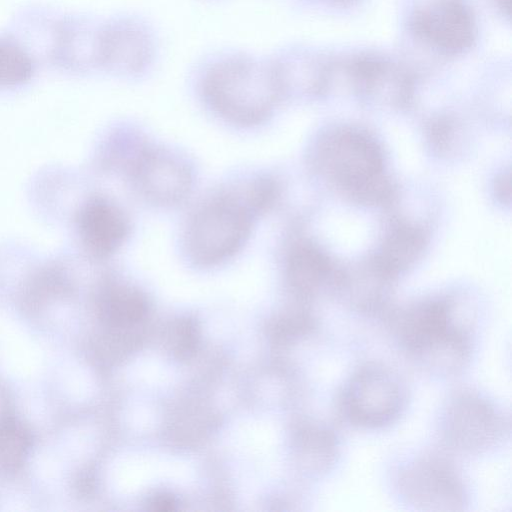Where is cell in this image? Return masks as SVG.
I'll return each instance as SVG.
<instances>
[{
    "mask_svg": "<svg viewBox=\"0 0 512 512\" xmlns=\"http://www.w3.org/2000/svg\"><path fill=\"white\" fill-rule=\"evenodd\" d=\"M288 280L299 293H312L321 282V269L307 248H298L290 256L287 267Z\"/></svg>",
    "mask_w": 512,
    "mask_h": 512,
    "instance_id": "obj_14",
    "label": "cell"
},
{
    "mask_svg": "<svg viewBox=\"0 0 512 512\" xmlns=\"http://www.w3.org/2000/svg\"><path fill=\"white\" fill-rule=\"evenodd\" d=\"M395 486L401 499L418 510L460 511L468 502L460 473L438 453L423 454L403 465Z\"/></svg>",
    "mask_w": 512,
    "mask_h": 512,
    "instance_id": "obj_5",
    "label": "cell"
},
{
    "mask_svg": "<svg viewBox=\"0 0 512 512\" xmlns=\"http://www.w3.org/2000/svg\"><path fill=\"white\" fill-rule=\"evenodd\" d=\"M99 58L119 71L135 72L143 68L150 55L146 33L133 23H120L99 39Z\"/></svg>",
    "mask_w": 512,
    "mask_h": 512,
    "instance_id": "obj_9",
    "label": "cell"
},
{
    "mask_svg": "<svg viewBox=\"0 0 512 512\" xmlns=\"http://www.w3.org/2000/svg\"><path fill=\"white\" fill-rule=\"evenodd\" d=\"M251 216L238 197H221L204 205L188 227L186 245L190 258L202 266L229 259L246 241Z\"/></svg>",
    "mask_w": 512,
    "mask_h": 512,
    "instance_id": "obj_4",
    "label": "cell"
},
{
    "mask_svg": "<svg viewBox=\"0 0 512 512\" xmlns=\"http://www.w3.org/2000/svg\"><path fill=\"white\" fill-rule=\"evenodd\" d=\"M388 326L410 357L452 331L467 327L455 319L452 305L444 300L419 302L396 311L390 315Z\"/></svg>",
    "mask_w": 512,
    "mask_h": 512,
    "instance_id": "obj_6",
    "label": "cell"
},
{
    "mask_svg": "<svg viewBox=\"0 0 512 512\" xmlns=\"http://www.w3.org/2000/svg\"><path fill=\"white\" fill-rule=\"evenodd\" d=\"M438 9L427 17L428 29L436 34L445 45L462 46L470 36V23L467 12L456 1L441 3ZM430 32V33H432Z\"/></svg>",
    "mask_w": 512,
    "mask_h": 512,
    "instance_id": "obj_13",
    "label": "cell"
},
{
    "mask_svg": "<svg viewBox=\"0 0 512 512\" xmlns=\"http://www.w3.org/2000/svg\"><path fill=\"white\" fill-rule=\"evenodd\" d=\"M149 507L153 511L168 512L175 509L176 500L169 494H158L149 501Z\"/></svg>",
    "mask_w": 512,
    "mask_h": 512,
    "instance_id": "obj_16",
    "label": "cell"
},
{
    "mask_svg": "<svg viewBox=\"0 0 512 512\" xmlns=\"http://www.w3.org/2000/svg\"><path fill=\"white\" fill-rule=\"evenodd\" d=\"M78 230L86 251L94 258L103 259L115 253L129 233L124 213L109 200L95 197L82 208Z\"/></svg>",
    "mask_w": 512,
    "mask_h": 512,
    "instance_id": "obj_8",
    "label": "cell"
},
{
    "mask_svg": "<svg viewBox=\"0 0 512 512\" xmlns=\"http://www.w3.org/2000/svg\"><path fill=\"white\" fill-rule=\"evenodd\" d=\"M132 177L139 192L150 202L159 205L181 202L192 185L188 166L162 150L142 152L134 161Z\"/></svg>",
    "mask_w": 512,
    "mask_h": 512,
    "instance_id": "obj_7",
    "label": "cell"
},
{
    "mask_svg": "<svg viewBox=\"0 0 512 512\" xmlns=\"http://www.w3.org/2000/svg\"><path fill=\"white\" fill-rule=\"evenodd\" d=\"M510 431L502 410L483 394L459 389L446 400L440 416V435L452 451L480 455L498 447Z\"/></svg>",
    "mask_w": 512,
    "mask_h": 512,
    "instance_id": "obj_3",
    "label": "cell"
},
{
    "mask_svg": "<svg viewBox=\"0 0 512 512\" xmlns=\"http://www.w3.org/2000/svg\"><path fill=\"white\" fill-rule=\"evenodd\" d=\"M300 440L313 472L326 475L333 469L339 457V441L333 429L308 423L301 430Z\"/></svg>",
    "mask_w": 512,
    "mask_h": 512,
    "instance_id": "obj_11",
    "label": "cell"
},
{
    "mask_svg": "<svg viewBox=\"0 0 512 512\" xmlns=\"http://www.w3.org/2000/svg\"><path fill=\"white\" fill-rule=\"evenodd\" d=\"M279 89L276 70L250 58H231L214 65L203 83L205 99L212 109L241 126L264 121Z\"/></svg>",
    "mask_w": 512,
    "mask_h": 512,
    "instance_id": "obj_1",
    "label": "cell"
},
{
    "mask_svg": "<svg viewBox=\"0 0 512 512\" xmlns=\"http://www.w3.org/2000/svg\"><path fill=\"white\" fill-rule=\"evenodd\" d=\"M28 427L14 417L0 420V470L16 472L26 461L32 448Z\"/></svg>",
    "mask_w": 512,
    "mask_h": 512,
    "instance_id": "obj_12",
    "label": "cell"
},
{
    "mask_svg": "<svg viewBox=\"0 0 512 512\" xmlns=\"http://www.w3.org/2000/svg\"><path fill=\"white\" fill-rule=\"evenodd\" d=\"M98 311L110 325L132 324L141 320L148 310L145 295L129 285L109 284L100 292Z\"/></svg>",
    "mask_w": 512,
    "mask_h": 512,
    "instance_id": "obj_10",
    "label": "cell"
},
{
    "mask_svg": "<svg viewBox=\"0 0 512 512\" xmlns=\"http://www.w3.org/2000/svg\"><path fill=\"white\" fill-rule=\"evenodd\" d=\"M407 404V388L397 372L367 362L347 379L338 395V409L349 424L379 429L394 423Z\"/></svg>",
    "mask_w": 512,
    "mask_h": 512,
    "instance_id": "obj_2",
    "label": "cell"
},
{
    "mask_svg": "<svg viewBox=\"0 0 512 512\" xmlns=\"http://www.w3.org/2000/svg\"><path fill=\"white\" fill-rule=\"evenodd\" d=\"M30 58L16 46L0 42V86L22 83L32 73Z\"/></svg>",
    "mask_w": 512,
    "mask_h": 512,
    "instance_id": "obj_15",
    "label": "cell"
}]
</instances>
